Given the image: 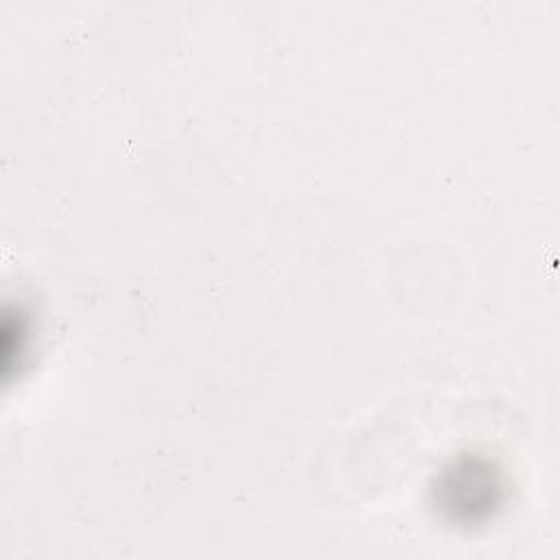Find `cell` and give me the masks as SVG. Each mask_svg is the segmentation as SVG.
<instances>
[{"mask_svg": "<svg viewBox=\"0 0 560 560\" xmlns=\"http://www.w3.org/2000/svg\"><path fill=\"white\" fill-rule=\"evenodd\" d=\"M440 490L442 505L459 518L468 521L488 516L494 510L499 497V486L490 475V468L475 462H466L448 472Z\"/></svg>", "mask_w": 560, "mask_h": 560, "instance_id": "cell-1", "label": "cell"}]
</instances>
